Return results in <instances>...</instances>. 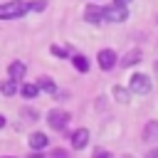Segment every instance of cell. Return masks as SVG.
<instances>
[{"label":"cell","mask_w":158,"mask_h":158,"mask_svg":"<svg viewBox=\"0 0 158 158\" xmlns=\"http://www.w3.org/2000/svg\"><path fill=\"white\" fill-rule=\"evenodd\" d=\"M27 146H30V151H44V148H49V136L44 131H32L27 136Z\"/></svg>","instance_id":"obj_11"},{"label":"cell","mask_w":158,"mask_h":158,"mask_svg":"<svg viewBox=\"0 0 158 158\" xmlns=\"http://www.w3.org/2000/svg\"><path fill=\"white\" fill-rule=\"evenodd\" d=\"M30 2V12H44L47 10V0H27Z\"/></svg>","instance_id":"obj_19"},{"label":"cell","mask_w":158,"mask_h":158,"mask_svg":"<svg viewBox=\"0 0 158 158\" xmlns=\"http://www.w3.org/2000/svg\"><path fill=\"white\" fill-rule=\"evenodd\" d=\"M54 99H57V101H67V99H72V94H69L67 89H57V91H54Z\"/></svg>","instance_id":"obj_22"},{"label":"cell","mask_w":158,"mask_h":158,"mask_svg":"<svg viewBox=\"0 0 158 158\" xmlns=\"http://www.w3.org/2000/svg\"><path fill=\"white\" fill-rule=\"evenodd\" d=\"M143 158H158V146H153V148H148Z\"/></svg>","instance_id":"obj_23"},{"label":"cell","mask_w":158,"mask_h":158,"mask_svg":"<svg viewBox=\"0 0 158 158\" xmlns=\"http://www.w3.org/2000/svg\"><path fill=\"white\" fill-rule=\"evenodd\" d=\"M101 15H104V22H126L128 20V5H121V2L101 5Z\"/></svg>","instance_id":"obj_4"},{"label":"cell","mask_w":158,"mask_h":158,"mask_svg":"<svg viewBox=\"0 0 158 158\" xmlns=\"http://www.w3.org/2000/svg\"><path fill=\"white\" fill-rule=\"evenodd\" d=\"M0 158H15V156H0Z\"/></svg>","instance_id":"obj_27"},{"label":"cell","mask_w":158,"mask_h":158,"mask_svg":"<svg viewBox=\"0 0 158 158\" xmlns=\"http://www.w3.org/2000/svg\"><path fill=\"white\" fill-rule=\"evenodd\" d=\"M17 94L25 99V101H35L42 91H40V86H37V81H20V86H17Z\"/></svg>","instance_id":"obj_12"},{"label":"cell","mask_w":158,"mask_h":158,"mask_svg":"<svg viewBox=\"0 0 158 158\" xmlns=\"http://www.w3.org/2000/svg\"><path fill=\"white\" fill-rule=\"evenodd\" d=\"M72 52H77L72 44H64V47H62V44H49V54L57 57V59H69Z\"/></svg>","instance_id":"obj_15"},{"label":"cell","mask_w":158,"mask_h":158,"mask_svg":"<svg viewBox=\"0 0 158 158\" xmlns=\"http://www.w3.org/2000/svg\"><path fill=\"white\" fill-rule=\"evenodd\" d=\"M123 158H136V156H123Z\"/></svg>","instance_id":"obj_28"},{"label":"cell","mask_w":158,"mask_h":158,"mask_svg":"<svg viewBox=\"0 0 158 158\" xmlns=\"http://www.w3.org/2000/svg\"><path fill=\"white\" fill-rule=\"evenodd\" d=\"M84 20H86L89 25H94V27H99V25H104V15H101V5H99V2H94V0H89V2H86V7H84Z\"/></svg>","instance_id":"obj_8"},{"label":"cell","mask_w":158,"mask_h":158,"mask_svg":"<svg viewBox=\"0 0 158 158\" xmlns=\"http://www.w3.org/2000/svg\"><path fill=\"white\" fill-rule=\"evenodd\" d=\"M20 116H22L25 121H37V118H40V111H37L35 106H22V109H20Z\"/></svg>","instance_id":"obj_18"},{"label":"cell","mask_w":158,"mask_h":158,"mask_svg":"<svg viewBox=\"0 0 158 158\" xmlns=\"http://www.w3.org/2000/svg\"><path fill=\"white\" fill-rule=\"evenodd\" d=\"M94 2H96V0H94Z\"/></svg>","instance_id":"obj_29"},{"label":"cell","mask_w":158,"mask_h":158,"mask_svg":"<svg viewBox=\"0 0 158 158\" xmlns=\"http://www.w3.org/2000/svg\"><path fill=\"white\" fill-rule=\"evenodd\" d=\"M91 158H114V153L109 148H94L91 151Z\"/></svg>","instance_id":"obj_21"},{"label":"cell","mask_w":158,"mask_h":158,"mask_svg":"<svg viewBox=\"0 0 158 158\" xmlns=\"http://www.w3.org/2000/svg\"><path fill=\"white\" fill-rule=\"evenodd\" d=\"M141 62H143V49H141V47H131V49H126V52L118 57V67H123V69L136 67V64H141Z\"/></svg>","instance_id":"obj_7"},{"label":"cell","mask_w":158,"mask_h":158,"mask_svg":"<svg viewBox=\"0 0 158 158\" xmlns=\"http://www.w3.org/2000/svg\"><path fill=\"white\" fill-rule=\"evenodd\" d=\"M141 138L146 143H156L158 141V121H148L143 126V131H141Z\"/></svg>","instance_id":"obj_14"},{"label":"cell","mask_w":158,"mask_h":158,"mask_svg":"<svg viewBox=\"0 0 158 158\" xmlns=\"http://www.w3.org/2000/svg\"><path fill=\"white\" fill-rule=\"evenodd\" d=\"M47 158H69V151L67 148H49V156Z\"/></svg>","instance_id":"obj_20"},{"label":"cell","mask_w":158,"mask_h":158,"mask_svg":"<svg viewBox=\"0 0 158 158\" xmlns=\"http://www.w3.org/2000/svg\"><path fill=\"white\" fill-rule=\"evenodd\" d=\"M96 64H99L101 72L116 69V67H118V52H116L114 47H101V49L96 52Z\"/></svg>","instance_id":"obj_5"},{"label":"cell","mask_w":158,"mask_h":158,"mask_svg":"<svg viewBox=\"0 0 158 158\" xmlns=\"http://www.w3.org/2000/svg\"><path fill=\"white\" fill-rule=\"evenodd\" d=\"M27 77V64L22 62V59H12L10 64H7V79H12V81H22Z\"/></svg>","instance_id":"obj_10"},{"label":"cell","mask_w":158,"mask_h":158,"mask_svg":"<svg viewBox=\"0 0 158 158\" xmlns=\"http://www.w3.org/2000/svg\"><path fill=\"white\" fill-rule=\"evenodd\" d=\"M128 89H131V94L146 96V94L153 91V81H151L148 74H143V72H133V74L128 77Z\"/></svg>","instance_id":"obj_3"},{"label":"cell","mask_w":158,"mask_h":158,"mask_svg":"<svg viewBox=\"0 0 158 158\" xmlns=\"http://www.w3.org/2000/svg\"><path fill=\"white\" fill-rule=\"evenodd\" d=\"M89 141H91V133H89V128H84V126H79V128H74V131L69 133V146H72V151H84V148L89 146Z\"/></svg>","instance_id":"obj_6"},{"label":"cell","mask_w":158,"mask_h":158,"mask_svg":"<svg viewBox=\"0 0 158 158\" xmlns=\"http://www.w3.org/2000/svg\"><path fill=\"white\" fill-rule=\"evenodd\" d=\"M111 96H114L118 104H128V101H131V89H128V86H121V84H116V86L111 89Z\"/></svg>","instance_id":"obj_16"},{"label":"cell","mask_w":158,"mask_h":158,"mask_svg":"<svg viewBox=\"0 0 158 158\" xmlns=\"http://www.w3.org/2000/svg\"><path fill=\"white\" fill-rule=\"evenodd\" d=\"M17 81H12V79H2V84H0V94L5 96V99H12V96H17Z\"/></svg>","instance_id":"obj_17"},{"label":"cell","mask_w":158,"mask_h":158,"mask_svg":"<svg viewBox=\"0 0 158 158\" xmlns=\"http://www.w3.org/2000/svg\"><path fill=\"white\" fill-rule=\"evenodd\" d=\"M7 126V118H5V114H0V128H5Z\"/></svg>","instance_id":"obj_24"},{"label":"cell","mask_w":158,"mask_h":158,"mask_svg":"<svg viewBox=\"0 0 158 158\" xmlns=\"http://www.w3.org/2000/svg\"><path fill=\"white\" fill-rule=\"evenodd\" d=\"M69 64H72L74 72H79V74H89V72H91V59H89L86 54H81V52H72V54H69Z\"/></svg>","instance_id":"obj_9"},{"label":"cell","mask_w":158,"mask_h":158,"mask_svg":"<svg viewBox=\"0 0 158 158\" xmlns=\"http://www.w3.org/2000/svg\"><path fill=\"white\" fill-rule=\"evenodd\" d=\"M25 15H30V2L27 0H7V2H0V20L2 22L20 20Z\"/></svg>","instance_id":"obj_1"},{"label":"cell","mask_w":158,"mask_h":158,"mask_svg":"<svg viewBox=\"0 0 158 158\" xmlns=\"http://www.w3.org/2000/svg\"><path fill=\"white\" fill-rule=\"evenodd\" d=\"M114 2H121V5H131V0H114Z\"/></svg>","instance_id":"obj_25"},{"label":"cell","mask_w":158,"mask_h":158,"mask_svg":"<svg viewBox=\"0 0 158 158\" xmlns=\"http://www.w3.org/2000/svg\"><path fill=\"white\" fill-rule=\"evenodd\" d=\"M153 67H156V74H158V59H156V64H153Z\"/></svg>","instance_id":"obj_26"},{"label":"cell","mask_w":158,"mask_h":158,"mask_svg":"<svg viewBox=\"0 0 158 158\" xmlns=\"http://www.w3.org/2000/svg\"><path fill=\"white\" fill-rule=\"evenodd\" d=\"M44 121H47V126H49V131H67V126H69V121H72V114L67 111V109H49L47 111V116H44Z\"/></svg>","instance_id":"obj_2"},{"label":"cell","mask_w":158,"mask_h":158,"mask_svg":"<svg viewBox=\"0 0 158 158\" xmlns=\"http://www.w3.org/2000/svg\"><path fill=\"white\" fill-rule=\"evenodd\" d=\"M37 86H40V91H42V94H47V96H54V91L59 89V86H57V81H54L52 77H47V74H42V77L37 79Z\"/></svg>","instance_id":"obj_13"}]
</instances>
